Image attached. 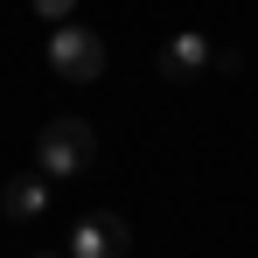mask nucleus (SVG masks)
I'll list each match as a JSON object with an SVG mask.
<instances>
[{
    "instance_id": "1",
    "label": "nucleus",
    "mask_w": 258,
    "mask_h": 258,
    "mask_svg": "<svg viewBox=\"0 0 258 258\" xmlns=\"http://www.w3.org/2000/svg\"><path fill=\"white\" fill-rule=\"evenodd\" d=\"M91 161H98V133L84 119H49L35 133V168L42 174H84Z\"/></svg>"
},
{
    "instance_id": "4",
    "label": "nucleus",
    "mask_w": 258,
    "mask_h": 258,
    "mask_svg": "<svg viewBox=\"0 0 258 258\" xmlns=\"http://www.w3.org/2000/svg\"><path fill=\"white\" fill-rule=\"evenodd\" d=\"M154 70H161L168 84H188V77H203V70H216V49H210V35L181 28V35H168V42H161V56H154Z\"/></svg>"
},
{
    "instance_id": "6",
    "label": "nucleus",
    "mask_w": 258,
    "mask_h": 258,
    "mask_svg": "<svg viewBox=\"0 0 258 258\" xmlns=\"http://www.w3.org/2000/svg\"><path fill=\"white\" fill-rule=\"evenodd\" d=\"M70 7H77V0H35V14H42V21H56V28L70 21Z\"/></svg>"
},
{
    "instance_id": "7",
    "label": "nucleus",
    "mask_w": 258,
    "mask_h": 258,
    "mask_svg": "<svg viewBox=\"0 0 258 258\" xmlns=\"http://www.w3.org/2000/svg\"><path fill=\"white\" fill-rule=\"evenodd\" d=\"M35 258H49V251H35Z\"/></svg>"
},
{
    "instance_id": "5",
    "label": "nucleus",
    "mask_w": 258,
    "mask_h": 258,
    "mask_svg": "<svg viewBox=\"0 0 258 258\" xmlns=\"http://www.w3.org/2000/svg\"><path fill=\"white\" fill-rule=\"evenodd\" d=\"M0 210L14 216V223H21V216H42V210H49V174H42V168H35V174H14Z\"/></svg>"
},
{
    "instance_id": "3",
    "label": "nucleus",
    "mask_w": 258,
    "mask_h": 258,
    "mask_svg": "<svg viewBox=\"0 0 258 258\" xmlns=\"http://www.w3.org/2000/svg\"><path fill=\"white\" fill-rule=\"evenodd\" d=\"M126 244H133V230L119 210H91L70 223V258H126Z\"/></svg>"
},
{
    "instance_id": "2",
    "label": "nucleus",
    "mask_w": 258,
    "mask_h": 258,
    "mask_svg": "<svg viewBox=\"0 0 258 258\" xmlns=\"http://www.w3.org/2000/svg\"><path fill=\"white\" fill-rule=\"evenodd\" d=\"M49 70H56L63 84H98V77H105V42L91 35L84 21H63V28L49 35Z\"/></svg>"
}]
</instances>
